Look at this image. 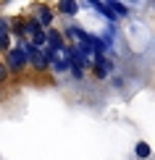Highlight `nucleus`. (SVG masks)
Here are the masks:
<instances>
[{"label":"nucleus","instance_id":"obj_1","mask_svg":"<svg viewBox=\"0 0 155 160\" xmlns=\"http://www.w3.org/2000/svg\"><path fill=\"white\" fill-rule=\"evenodd\" d=\"M0 63L8 68V74H21V71L26 68V58H24V52L16 50L13 45H11V50L3 52V61H0Z\"/></svg>","mask_w":155,"mask_h":160},{"label":"nucleus","instance_id":"obj_2","mask_svg":"<svg viewBox=\"0 0 155 160\" xmlns=\"http://www.w3.org/2000/svg\"><path fill=\"white\" fill-rule=\"evenodd\" d=\"M32 18L39 24V29L48 32V29H53V26H55V18H58V16H55V11H53V5L37 3V5H34V16H32Z\"/></svg>","mask_w":155,"mask_h":160},{"label":"nucleus","instance_id":"obj_3","mask_svg":"<svg viewBox=\"0 0 155 160\" xmlns=\"http://www.w3.org/2000/svg\"><path fill=\"white\" fill-rule=\"evenodd\" d=\"M84 26H79V24H69L66 26V29H60V37H63V42L66 45H76V39L84 34Z\"/></svg>","mask_w":155,"mask_h":160},{"label":"nucleus","instance_id":"obj_4","mask_svg":"<svg viewBox=\"0 0 155 160\" xmlns=\"http://www.w3.org/2000/svg\"><path fill=\"white\" fill-rule=\"evenodd\" d=\"M53 11H55V16L74 18V16H79V3H58V5H53Z\"/></svg>","mask_w":155,"mask_h":160},{"label":"nucleus","instance_id":"obj_5","mask_svg":"<svg viewBox=\"0 0 155 160\" xmlns=\"http://www.w3.org/2000/svg\"><path fill=\"white\" fill-rule=\"evenodd\" d=\"M71 68V66H69V61H63V58H60V55H55V61H53L50 63V71H53V74H66V71H69Z\"/></svg>","mask_w":155,"mask_h":160},{"label":"nucleus","instance_id":"obj_6","mask_svg":"<svg viewBox=\"0 0 155 160\" xmlns=\"http://www.w3.org/2000/svg\"><path fill=\"white\" fill-rule=\"evenodd\" d=\"M134 155H137L139 160L150 158V144H147V142H137V144H134Z\"/></svg>","mask_w":155,"mask_h":160},{"label":"nucleus","instance_id":"obj_7","mask_svg":"<svg viewBox=\"0 0 155 160\" xmlns=\"http://www.w3.org/2000/svg\"><path fill=\"white\" fill-rule=\"evenodd\" d=\"M0 37H11V18L0 13Z\"/></svg>","mask_w":155,"mask_h":160},{"label":"nucleus","instance_id":"obj_8","mask_svg":"<svg viewBox=\"0 0 155 160\" xmlns=\"http://www.w3.org/2000/svg\"><path fill=\"white\" fill-rule=\"evenodd\" d=\"M69 74H71V79H74V82H82V79H84V68H79V66H71V68H69Z\"/></svg>","mask_w":155,"mask_h":160},{"label":"nucleus","instance_id":"obj_9","mask_svg":"<svg viewBox=\"0 0 155 160\" xmlns=\"http://www.w3.org/2000/svg\"><path fill=\"white\" fill-rule=\"evenodd\" d=\"M92 74H95V79H100V82H103V79H108L105 68H103V66H97V63H92Z\"/></svg>","mask_w":155,"mask_h":160},{"label":"nucleus","instance_id":"obj_10","mask_svg":"<svg viewBox=\"0 0 155 160\" xmlns=\"http://www.w3.org/2000/svg\"><path fill=\"white\" fill-rule=\"evenodd\" d=\"M124 84H126V79L124 76H111V87H113V89H124Z\"/></svg>","mask_w":155,"mask_h":160},{"label":"nucleus","instance_id":"obj_11","mask_svg":"<svg viewBox=\"0 0 155 160\" xmlns=\"http://www.w3.org/2000/svg\"><path fill=\"white\" fill-rule=\"evenodd\" d=\"M8 82H11V74H8V68H5V66L0 63V87H3V84H8Z\"/></svg>","mask_w":155,"mask_h":160}]
</instances>
